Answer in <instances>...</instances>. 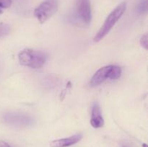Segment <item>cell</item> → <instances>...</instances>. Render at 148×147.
I'll list each match as a JSON object with an SVG mask.
<instances>
[{
  "label": "cell",
  "mask_w": 148,
  "mask_h": 147,
  "mask_svg": "<svg viewBox=\"0 0 148 147\" xmlns=\"http://www.w3.org/2000/svg\"><path fill=\"white\" fill-rule=\"evenodd\" d=\"M49 59L46 52L25 48L18 53V61L21 65L31 69H40L44 66Z\"/></svg>",
  "instance_id": "1"
},
{
  "label": "cell",
  "mask_w": 148,
  "mask_h": 147,
  "mask_svg": "<svg viewBox=\"0 0 148 147\" xmlns=\"http://www.w3.org/2000/svg\"><path fill=\"white\" fill-rule=\"evenodd\" d=\"M126 9H127V4L126 2H122L119 5L117 6L110 13V14L107 17L106 20L104 22L102 27H101V29L98 30L97 34L94 37V42L95 43L100 42L108 35V33H109V32L114 27L116 23L122 17L124 13L125 12Z\"/></svg>",
  "instance_id": "2"
},
{
  "label": "cell",
  "mask_w": 148,
  "mask_h": 147,
  "mask_svg": "<svg viewBox=\"0 0 148 147\" xmlns=\"http://www.w3.org/2000/svg\"><path fill=\"white\" fill-rule=\"evenodd\" d=\"M122 70L118 66L109 65L106 66L98 69L95 74L92 76L90 82V86L91 87H95L103 83L108 79L116 80L121 76Z\"/></svg>",
  "instance_id": "3"
},
{
  "label": "cell",
  "mask_w": 148,
  "mask_h": 147,
  "mask_svg": "<svg viewBox=\"0 0 148 147\" xmlns=\"http://www.w3.org/2000/svg\"><path fill=\"white\" fill-rule=\"evenodd\" d=\"M59 0H44L34 10V16L41 24L50 19L59 9Z\"/></svg>",
  "instance_id": "4"
},
{
  "label": "cell",
  "mask_w": 148,
  "mask_h": 147,
  "mask_svg": "<svg viewBox=\"0 0 148 147\" xmlns=\"http://www.w3.org/2000/svg\"><path fill=\"white\" fill-rule=\"evenodd\" d=\"M3 121L10 126L16 128H25L31 126L34 120L30 115L18 112H9L3 115Z\"/></svg>",
  "instance_id": "5"
},
{
  "label": "cell",
  "mask_w": 148,
  "mask_h": 147,
  "mask_svg": "<svg viewBox=\"0 0 148 147\" xmlns=\"http://www.w3.org/2000/svg\"><path fill=\"white\" fill-rule=\"evenodd\" d=\"M77 10L82 21L85 24H89L92 18L90 0H77Z\"/></svg>",
  "instance_id": "6"
},
{
  "label": "cell",
  "mask_w": 148,
  "mask_h": 147,
  "mask_svg": "<svg viewBox=\"0 0 148 147\" xmlns=\"http://www.w3.org/2000/svg\"><path fill=\"white\" fill-rule=\"evenodd\" d=\"M82 134H76L68 138L53 140L51 141L49 145L51 147H67L79 142L82 139Z\"/></svg>",
  "instance_id": "7"
},
{
  "label": "cell",
  "mask_w": 148,
  "mask_h": 147,
  "mask_svg": "<svg viewBox=\"0 0 148 147\" xmlns=\"http://www.w3.org/2000/svg\"><path fill=\"white\" fill-rule=\"evenodd\" d=\"M90 123L95 128H99L103 126L104 120L101 114L100 106L98 103H94L91 112Z\"/></svg>",
  "instance_id": "8"
},
{
  "label": "cell",
  "mask_w": 148,
  "mask_h": 147,
  "mask_svg": "<svg viewBox=\"0 0 148 147\" xmlns=\"http://www.w3.org/2000/svg\"><path fill=\"white\" fill-rule=\"evenodd\" d=\"M10 33V26L7 23L0 22V38L8 35Z\"/></svg>",
  "instance_id": "9"
},
{
  "label": "cell",
  "mask_w": 148,
  "mask_h": 147,
  "mask_svg": "<svg viewBox=\"0 0 148 147\" xmlns=\"http://www.w3.org/2000/svg\"><path fill=\"white\" fill-rule=\"evenodd\" d=\"M137 11L139 14H144L147 11V0H140Z\"/></svg>",
  "instance_id": "10"
},
{
  "label": "cell",
  "mask_w": 148,
  "mask_h": 147,
  "mask_svg": "<svg viewBox=\"0 0 148 147\" xmlns=\"http://www.w3.org/2000/svg\"><path fill=\"white\" fill-rule=\"evenodd\" d=\"M12 3V0H0V14H2L4 10L11 7Z\"/></svg>",
  "instance_id": "11"
},
{
  "label": "cell",
  "mask_w": 148,
  "mask_h": 147,
  "mask_svg": "<svg viewBox=\"0 0 148 147\" xmlns=\"http://www.w3.org/2000/svg\"><path fill=\"white\" fill-rule=\"evenodd\" d=\"M140 45L142 46V47L144 48L145 50H147L148 49V36L147 34L143 35L141 37L140 40Z\"/></svg>",
  "instance_id": "12"
},
{
  "label": "cell",
  "mask_w": 148,
  "mask_h": 147,
  "mask_svg": "<svg viewBox=\"0 0 148 147\" xmlns=\"http://www.w3.org/2000/svg\"><path fill=\"white\" fill-rule=\"evenodd\" d=\"M0 147H12L11 146L9 145L7 142L4 141H0Z\"/></svg>",
  "instance_id": "13"
},
{
  "label": "cell",
  "mask_w": 148,
  "mask_h": 147,
  "mask_svg": "<svg viewBox=\"0 0 148 147\" xmlns=\"http://www.w3.org/2000/svg\"><path fill=\"white\" fill-rule=\"evenodd\" d=\"M143 147H147V145L146 144H143Z\"/></svg>",
  "instance_id": "14"
}]
</instances>
